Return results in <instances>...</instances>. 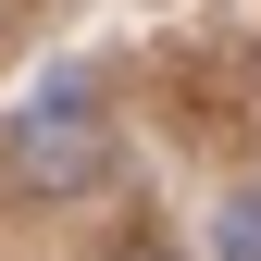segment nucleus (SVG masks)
I'll use <instances>...</instances> for the list:
<instances>
[{"label": "nucleus", "instance_id": "obj_1", "mask_svg": "<svg viewBox=\"0 0 261 261\" xmlns=\"http://www.w3.org/2000/svg\"><path fill=\"white\" fill-rule=\"evenodd\" d=\"M13 174L38 187V199H75V187H100V174H112V124L87 112V87H75V75H62L50 100L13 124Z\"/></svg>", "mask_w": 261, "mask_h": 261}, {"label": "nucleus", "instance_id": "obj_2", "mask_svg": "<svg viewBox=\"0 0 261 261\" xmlns=\"http://www.w3.org/2000/svg\"><path fill=\"white\" fill-rule=\"evenodd\" d=\"M212 261H261V187H237V199H224V224H212Z\"/></svg>", "mask_w": 261, "mask_h": 261}, {"label": "nucleus", "instance_id": "obj_3", "mask_svg": "<svg viewBox=\"0 0 261 261\" xmlns=\"http://www.w3.org/2000/svg\"><path fill=\"white\" fill-rule=\"evenodd\" d=\"M124 261H162V249H124Z\"/></svg>", "mask_w": 261, "mask_h": 261}]
</instances>
